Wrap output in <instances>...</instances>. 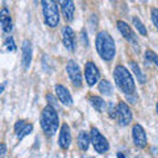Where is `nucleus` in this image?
Listing matches in <instances>:
<instances>
[{"instance_id": "10", "label": "nucleus", "mask_w": 158, "mask_h": 158, "mask_svg": "<svg viewBox=\"0 0 158 158\" xmlns=\"http://www.w3.org/2000/svg\"><path fill=\"white\" fill-rule=\"evenodd\" d=\"M62 42L69 52L75 50V33L71 27H63L62 29Z\"/></svg>"}, {"instance_id": "14", "label": "nucleus", "mask_w": 158, "mask_h": 158, "mask_svg": "<svg viewBox=\"0 0 158 158\" xmlns=\"http://www.w3.org/2000/svg\"><path fill=\"white\" fill-rule=\"evenodd\" d=\"M58 142L62 149H69V146L71 145V132H70V128H69L67 124H63L61 127Z\"/></svg>"}, {"instance_id": "28", "label": "nucleus", "mask_w": 158, "mask_h": 158, "mask_svg": "<svg viewBox=\"0 0 158 158\" xmlns=\"http://www.w3.org/2000/svg\"><path fill=\"white\" fill-rule=\"evenodd\" d=\"M25 124H27V123L24 121V120H19V121L16 123V124H15V132L19 133L20 131H21V128H23L24 125H25Z\"/></svg>"}, {"instance_id": "19", "label": "nucleus", "mask_w": 158, "mask_h": 158, "mask_svg": "<svg viewBox=\"0 0 158 158\" xmlns=\"http://www.w3.org/2000/svg\"><path fill=\"white\" fill-rule=\"evenodd\" d=\"M90 102H91L92 107L95 108L98 112H104V110H107V104H106V102L103 100L102 98H99V96H91L90 98Z\"/></svg>"}, {"instance_id": "2", "label": "nucleus", "mask_w": 158, "mask_h": 158, "mask_svg": "<svg viewBox=\"0 0 158 158\" xmlns=\"http://www.w3.org/2000/svg\"><path fill=\"white\" fill-rule=\"evenodd\" d=\"M113 79H115L116 87L125 95H133L136 90L135 79L132 74L128 71V69L124 66H116L113 70Z\"/></svg>"}, {"instance_id": "6", "label": "nucleus", "mask_w": 158, "mask_h": 158, "mask_svg": "<svg viewBox=\"0 0 158 158\" xmlns=\"http://www.w3.org/2000/svg\"><path fill=\"white\" fill-rule=\"evenodd\" d=\"M66 71L70 77V81L74 85V87H82V83H83V78H82V73H81V67L78 66V63L75 61H70L67 62L66 65Z\"/></svg>"}, {"instance_id": "13", "label": "nucleus", "mask_w": 158, "mask_h": 158, "mask_svg": "<svg viewBox=\"0 0 158 158\" xmlns=\"http://www.w3.org/2000/svg\"><path fill=\"white\" fill-rule=\"evenodd\" d=\"M56 94L58 96V100L62 103L63 106H71L73 104V98H71V94L70 91L67 90L65 86L62 85H56Z\"/></svg>"}, {"instance_id": "27", "label": "nucleus", "mask_w": 158, "mask_h": 158, "mask_svg": "<svg viewBox=\"0 0 158 158\" xmlns=\"http://www.w3.org/2000/svg\"><path fill=\"white\" fill-rule=\"evenodd\" d=\"M46 99H48V102H49V104H50V107H53V108H56V107H57L56 98H54L52 94H48V95H46Z\"/></svg>"}, {"instance_id": "11", "label": "nucleus", "mask_w": 158, "mask_h": 158, "mask_svg": "<svg viewBox=\"0 0 158 158\" xmlns=\"http://www.w3.org/2000/svg\"><path fill=\"white\" fill-rule=\"evenodd\" d=\"M21 54H23V58H21L23 67H24V70H28L29 66H31V63H32V57H33V49H32L31 41L25 40V41L23 42Z\"/></svg>"}, {"instance_id": "1", "label": "nucleus", "mask_w": 158, "mask_h": 158, "mask_svg": "<svg viewBox=\"0 0 158 158\" xmlns=\"http://www.w3.org/2000/svg\"><path fill=\"white\" fill-rule=\"evenodd\" d=\"M95 46L96 50L99 53V56L102 57V59L104 61H112L116 56V45L113 38L111 37L110 33L107 32H99L96 36V41H95Z\"/></svg>"}, {"instance_id": "5", "label": "nucleus", "mask_w": 158, "mask_h": 158, "mask_svg": "<svg viewBox=\"0 0 158 158\" xmlns=\"http://www.w3.org/2000/svg\"><path fill=\"white\" fill-rule=\"evenodd\" d=\"M91 142L94 145V149L99 154H104V153L110 149V144H108L107 138L99 132L96 128H91Z\"/></svg>"}, {"instance_id": "9", "label": "nucleus", "mask_w": 158, "mask_h": 158, "mask_svg": "<svg viewBox=\"0 0 158 158\" xmlns=\"http://www.w3.org/2000/svg\"><path fill=\"white\" fill-rule=\"evenodd\" d=\"M132 138H133V142L137 148H145L148 144V138H146V133L144 131L140 124H136L133 125L132 128Z\"/></svg>"}, {"instance_id": "23", "label": "nucleus", "mask_w": 158, "mask_h": 158, "mask_svg": "<svg viewBox=\"0 0 158 158\" xmlns=\"http://www.w3.org/2000/svg\"><path fill=\"white\" fill-rule=\"evenodd\" d=\"M145 58H146V62H154L156 63V66L158 67V57H157V54L154 52H152V50H146L145 52Z\"/></svg>"}, {"instance_id": "21", "label": "nucleus", "mask_w": 158, "mask_h": 158, "mask_svg": "<svg viewBox=\"0 0 158 158\" xmlns=\"http://www.w3.org/2000/svg\"><path fill=\"white\" fill-rule=\"evenodd\" d=\"M132 21H133V25H135V28L137 29V32L140 33V34H142V36H146V33H148L146 32V28H145L144 24L140 21V19H138V17H133Z\"/></svg>"}, {"instance_id": "7", "label": "nucleus", "mask_w": 158, "mask_h": 158, "mask_svg": "<svg viewBox=\"0 0 158 158\" xmlns=\"http://www.w3.org/2000/svg\"><path fill=\"white\" fill-rule=\"evenodd\" d=\"M85 79L90 87L95 86L99 82V79H100V73H99L96 65L91 61L87 62L86 66H85Z\"/></svg>"}, {"instance_id": "18", "label": "nucleus", "mask_w": 158, "mask_h": 158, "mask_svg": "<svg viewBox=\"0 0 158 158\" xmlns=\"http://www.w3.org/2000/svg\"><path fill=\"white\" fill-rule=\"evenodd\" d=\"M129 67L132 69V71H133V74H135V77L137 78L138 82H140V83H145V82H146V77L144 75V74H142L140 66H138L135 61H131V62H129Z\"/></svg>"}, {"instance_id": "24", "label": "nucleus", "mask_w": 158, "mask_h": 158, "mask_svg": "<svg viewBox=\"0 0 158 158\" xmlns=\"http://www.w3.org/2000/svg\"><path fill=\"white\" fill-rule=\"evenodd\" d=\"M4 46L7 48L8 52H15V50H16V44H15V40L12 37H8L6 40V42H4Z\"/></svg>"}, {"instance_id": "16", "label": "nucleus", "mask_w": 158, "mask_h": 158, "mask_svg": "<svg viewBox=\"0 0 158 158\" xmlns=\"http://www.w3.org/2000/svg\"><path fill=\"white\" fill-rule=\"evenodd\" d=\"M61 9H62V13L67 21H73L74 12H75V4H74V2H71V0L61 2Z\"/></svg>"}, {"instance_id": "31", "label": "nucleus", "mask_w": 158, "mask_h": 158, "mask_svg": "<svg viewBox=\"0 0 158 158\" xmlns=\"http://www.w3.org/2000/svg\"><path fill=\"white\" fill-rule=\"evenodd\" d=\"M127 99L129 100L131 103H136V100H137V96L133 94V95H127Z\"/></svg>"}, {"instance_id": "4", "label": "nucleus", "mask_w": 158, "mask_h": 158, "mask_svg": "<svg viewBox=\"0 0 158 158\" xmlns=\"http://www.w3.org/2000/svg\"><path fill=\"white\" fill-rule=\"evenodd\" d=\"M42 4V11L44 16H45V23L48 27L56 28L59 23V12L58 6L54 0H44Z\"/></svg>"}, {"instance_id": "29", "label": "nucleus", "mask_w": 158, "mask_h": 158, "mask_svg": "<svg viewBox=\"0 0 158 158\" xmlns=\"http://www.w3.org/2000/svg\"><path fill=\"white\" fill-rule=\"evenodd\" d=\"M7 153V146L6 144H0V158H4Z\"/></svg>"}, {"instance_id": "34", "label": "nucleus", "mask_w": 158, "mask_h": 158, "mask_svg": "<svg viewBox=\"0 0 158 158\" xmlns=\"http://www.w3.org/2000/svg\"><path fill=\"white\" fill-rule=\"evenodd\" d=\"M157 113H158V103H157Z\"/></svg>"}, {"instance_id": "17", "label": "nucleus", "mask_w": 158, "mask_h": 158, "mask_svg": "<svg viewBox=\"0 0 158 158\" xmlns=\"http://www.w3.org/2000/svg\"><path fill=\"white\" fill-rule=\"evenodd\" d=\"M90 142H91V135L86 131H82L79 132L78 135V146L81 148L82 150H87L88 146H90Z\"/></svg>"}, {"instance_id": "26", "label": "nucleus", "mask_w": 158, "mask_h": 158, "mask_svg": "<svg viewBox=\"0 0 158 158\" xmlns=\"http://www.w3.org/2000/svg\"><path fill=\"white\" fill-rule=\"evenodd\" d=\"M152 20H153V24L156 25V28L158 29V8L152 9Z\"/></svg>"}, {"instance_id": "22", "label": "nucleus", "mask_w": 158, "mask_h": 158, "mask_svg": "<svg viewBox=\"0 0 158 158\" xmlns=\"http://www.w3.org/2000/svg\"><path fill=\"white\" fill-rule=\"evenodd\" d=\"M32 131H33V125L32 124H25V125L21 128V131H20L19 133H16L17 138H19V140H23V138L25 137V136H28Z\"/></svg>"}, {"instance_id": "20", "label": "nucleus", "mask_w": 158, "mask_h": 158, "mask_svg": "<svg viewBox=\"0 0 158 158\" xmlns=\"http://www.w3.org/2000/svg\"><path fill=\"white\" fill-rule=\"evenodd\" d=\"M99 91L106 96H111L113 94V88H112V85L110 82L106 81V79H103V81H100V83H99Z\"/></svg>"}, {"instance_id": "30", "label": "nucleus", "mask_w": 158, "mask_h": 158, "mask_svg": "<svg viewBox=\"0 0 158 158\" xmlns=\"http://www.w3.org/2000/svg\"><path fill=\"white\" fill-rule=\"evenodd\" d=\"M82 44H85L86 46L88 45V38H87V33H86L85 29L82 31Z\"/></svg>"}, {"instance_id": "32", "label": "nucleus", "mask_w": 158, "mask_h": 158, "mask_svg": "<svg viewBox=\"0 0 158 158\" xmlns=\"http://www.w3.org/2000/svg\"><path fill=\"white\" fill-rule=\"evenodd\" d=\"M4 88H6V83H3V85H0V94L4 91Z\"/></svg>"}, {"instance_id": "33", "label": "nucleus", "mask_w": 158, "mask_h": 158, "mask_svg": "<svg viewBox=\"0 0 158 158\" xmlns=\"http://www.w3.org/2000/svg\"><path fill=\"white\" fill-rule=\"evenodd\" d=\"M117 158H125V156H124V154H121V153H118V154H117Z\"/></svg>"}, {"instance_id": "3", "label": "nucleus", "mask_w": 158, "mask_h": 158, "mask_svg": "<svg viewBox=\"0 0 158 158\" xmlns=\"http://www.w3.org/2000/svg\"><path fill=\"white\" fill-rule=\"evenodd\" d=\"M40 124H41L42 131L45 132L46 136H53L59 127V120L56 108L50 106L44 108L41 113V118H40Z\"/></svg>"}, {"instance_id": "12", "label": "nucleus", "mask_w": 158, "mask_h": 158, "mask_svg": "<svg viewBox=\"0 0 158 158\" xmlns=\"http://www.w3.org/2000/svg\"><path fill=\"white\" fill-rule=\"evenodd\" d=\"M117 29L120 31V33L123 34V37H124L127 41H129L135 46H137V38L135 36V33H133V31L131 29V27L128 25L125 21H121V20H118V21H117Z\"/></svg>"}, {"instance_id": "8", "label": "nucleus", "mask_w": 158, "mask_h": 158, "mask_svg": "<svg viewBox=\"0 0 158 158\" xmlns=\"http://www.w3.org/2000/svg\"><path fill=\"white\" fill-rule=\"evenodd\" d=\"M116 117H117L118 124H120L121 127H125L132 121V111H131V108L127 103H124V102L118 103Z\"/></svg>"}, {"instance_id": "25", "label": "nucleus", "mask_w": 158, "mask_h": 158, "mask_svg": "<svg viewBox=\"0 0 158 158\" xmlns=\"http://www.w3.org/2000/svg\"><path fill=\"white\" fill-rule=\"evenodd\" d=\"M107 107H108V113H110V116L112 118H115L117 115V108L115 107V104H113V103H110Z\"/></svg>"}, {"instance_id": "15", "label": "nucleus", "mask_w": 158, "mask_h": 158, "mask_svg": "<svg viewBox=\"0 0 158 158\" xmlns=\"http://www.w3.org/2000/svg\"><path fill=\"white\" fill-rule=\"evenodd\" d=\"M0 25L2 29L6 33H11L12 32V19H11V13H9L8 8H2L0 9Z\"/></svg>"}]
</instances>
